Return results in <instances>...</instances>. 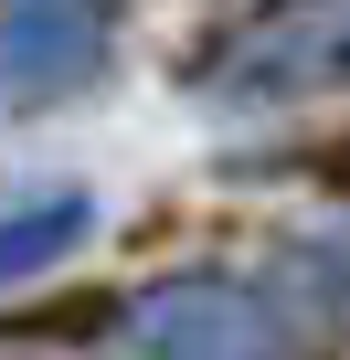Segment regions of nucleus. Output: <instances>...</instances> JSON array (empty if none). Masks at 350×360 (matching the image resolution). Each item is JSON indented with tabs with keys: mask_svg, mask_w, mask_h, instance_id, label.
<instances>
[{
	"mask_svg": "<svg viewBox=\"0 0 350 360\" xmlns=\"http://www.w3.org/2000/svg\"><path fill=\"white\" fill-rule=\"evenodd\" d=\"M213 75H223V96H308V85L350 75V0H265Z\"/></svg>",
	"mask_w": 350,
	"mask_h": 360,
	"instance_id": "nucleus-1",
	"label": "nucleus"
},
{
	"mask_svg": "<svg viewBox=\"0 0 350 360\" xmlns=\"http://www.w3.org/2000/svg\"><path fill=\"white\" fill-rule=\"evenodd\" d=\"M127 339L149 360H287V318L244 286H159L127 318Z\"/></svg>",
	"mask_w": 350,
	"mask_h": 360,
	"instance_id": "nucleus-2",
	"label": "nucleus"
},
{
	"mask_svg": "<svg viewBox=\"0 0 350 360\" xmlns=\"http://www.w3.org/2000/svg\"><path fill=\"white\" fill-rule=\"evenodd\" d=\"M117 0H11L0 11V96H75L106 64Z\"/></svg>",
	"mask_w": 350,
	"mask_h": 360,
	"instance_id": "nucleus-3",
	"label": "nucleus"
},
{
	"mask_svg": "<svg viewBox=\"0 0 350 360\" xmlns=\"http://www.w3.org/2000/svg\"><path fill=\"white\" fill-rule=\"evenodd\" d=\"M75 233H85V202H75V191H54V202L11 212V223H0V286H11V276H32V265H54Z\"/></svg>",
	"mask_w": 350,
	"mask_h": 360,
	"instance_id": "nucleus-4",
	"label": "nucleus"
}]
</instances>
